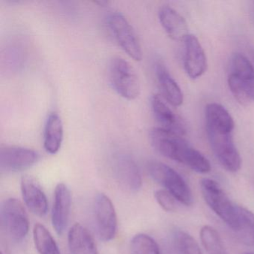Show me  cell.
Here are the masks:
<instances>
[{
    "instance_id": "obj_1",
    "label": "cell",
    "mask_w": 254,
    "mask_h": 254,
    "mask_svg": "<svg viewBox=\"0 0 254 254\" xmlns=\"http://www.w3.org/2000/svg\"><path fill=\"white\" fill-rule=\"evenodd\" d=\"M205 120L208 139L215 157L227 172H238L242 159L233 139V117L222 105L210 103L205 109Z\"/></svg>"
},
{
    "instance_id": "obj_2",
    "label": "cell",
    "mask_w": 254,
    "mask_h": 254,
    "mask_svg": "<svg viewBox=\"0 0 254 254\" xmlns=\"http://www.w3.org/2000/svg\"><path fill=\"white\" fill-rule=\"evenodd\" d=\"M149 136L152 146L164 157L183 163L197 173L210 172L209 160L182 136L161 127H154L150 131Z\"/></svg>"
},
{
    "instance_id": "obj_3",
    "label": "cell",
    "mask_w": 254,
    "mask_h": 254,
    "mask_svg": "<svg viewBox=\"0 0 254 254\" xmlns=\"http://www.w3.org/2000/svg\"><path fill=\"white\" fill-rule=\"evenodd\" d=\"M227 82L238 102L245 105L254 101V67L243 54L233 55Z\"/></svg>"
},
{
    "instance_id": "obj_4",
    "label": "cell",
    "mask_w": 254,
    "mask_h": 254,
    "mask_svg": "<svg viewBox=\"0 0 254 254\" xmlns=\"http://www.w3.org/2000/svg\"><path fill=\"white\" fill-rule=\"evenodd\" d=\"M148 173L151 178L164 187L177 200L186 206L192 204L191 190L184 178L172 168L157 161L148 163Z\"/></svg>"
},
{
    "instance_id": "obj_5",
    "label": "cell",
    "mask_w": 254,
    "mask_h": 254,
    "mask_svg": "<svg viewBox=\"0 0 254 254\" xmlns=\"http://www.w3.org/2000/svg\"><path fill=\"white\" fill-rule=\"evenodd\" d=\"M109 76L115 91L124 99L133 100L140 93V82L134 68L121 57L111 60Z\"/></svg>"
},
{
    "instance_id": "obj_6",
    "label": "cell",
    "mask_w": 254,
    "mask_h": 254,
    "mask_svg": "<svg viewBox=\"0 0 254 254\" xmlns=\"http://www.w3.org/2000/svg\"><path fill=\"white\" fill-rule=\"evenodd\" d=\"M200 190L208 206L232 230L236 224L237 205L230 200L219 184L213 180H202Z\"/></svg>"
},
{
    "instance_id": "obj_7",
    "label": "cell",
    "mask_w": 254,
    "mask_h": 254,
    "mask_svg": "<svg viewBox=\"0 0 254 254\" xmlns=\"http://www.w3.org/2000/svg\"><path fill=\"white\" fill-rule=\"evenodd\" d=\"M107 24L120 48L133 60L140 62L142 52L139 40L126 17L120 12L111 13L107 19Z\"/></svg>"
},
{
    "instance_id": "obj_8",
    "label": "cell",
    "mask_w": 254,
    "mask_h": 254,
    "mask_svg": "<svg viewBox=\"0 0 254 254\" xmlns=\"http://www.w3.org/2000/svg\"><path fill=\"white\" fill-rule=\"evenodd\" d=\"M1 223L6 234L14 242H21L27 236L29 221L23 203L16 198L5 200L1 206Z\"/></svg>"
},
{
    "instance_id": "obj_9",
    "label": "cell",
    "mask_w": 254,
    "mask_h": 254,
    "mask_svg": "<svg viewBox=\"0 0 254 254\" xmlns=\"http://www.w3.org/2000/svg\"><path fill=\"white\" fill-rule=\"evenodd\" d=\"M94 215L98 235L103 242H110L117 231V216L111 199L103 193L96 195Z\"/></svg>"
},
{
    "instance_id": "obj_10",
    "label": "cell",
    "mask_w": 254,
    "mask_h": 254,
    "mask_svg": "<svg viewBox=\"0 0 254 254\" xmlns=\"http://www.w3.org/2000/svg\"><path fill=\"white\" fill-rule=\"evenodd\" d=\"M39 160V154L32 148L5 146L0 150V168L5 172H21L29 169Z\"/></svg>"
},
{
    "instance_id": "obj_11",
    "label": "cell",
    "mask_w": 254,
    "mask_h": 254,
    "mask_svg": "<svg viewBox=\"0 0 254 254\" xmlns=\"http://www.w3.org/2000/svg\"><path fill=\"white\" fill-rule=\"evenodd\" d=\"M184 42V64L186 72L192 79L200 78L207 68L204 50L194 35L190 34Z\"/></svg>"
},
{
    "instance_id": "obj_12",
    "label": "cell",
    "mask_w": 254,
    "mask_h": 254,
    "mask_svg": "<svg viewBox=\"0 0 254 254\" xmlns=\"http://www.w3.org/2000/svg\"><path fill=\"white\" fill-rule=\"evenodd\" d=\"M114 172L120 186L127 191H136L142 187L140 171L134 160L127 155H119L114 163Z\"/></svg>"
},
{
    "instance_id": "obj_13",
    "label": "cell",
    "mask_w": 254,
    "mask_h": 254,
    "mask_svg": "<svg viewBox=\"0 0 254 254\" xmlns=\"http://www.w3.org/2000/svg\"><path fill=\"white\" fill-rule=\"evenodd\" d=\"M151 109L161 128L184 136L187 133V126L183 119L172 111L158 95L151 99Z\"/></svg>"
},
{
    "instance_id": "obj_14",
    "label": "cell",
    "mask_w": 254,
    "mask_h": 254,
    "mask_svg": "<svg viewBox=\"0 0 254 254\" xmlns=\"http://www.w3.org/2000/svg\"><path fill=\"white\" fill-rule=\"evenodd\" d=\"M71 209V194L64 184H59L55 190L52 222L56 233L62 235L67 226Z\"/></svg>"
},
{
    "instance_id": "obj_15",
    "label": "cell",
    "mask_w": 254,
    "mask_h": 254,
    "mask_svg": "<svg viewBox=\"0 0 254 254\" xmlns=\"http://www.w3.org/2000/svg\"><path fill=\"white\" fill-rule=\"evenodd\" d=\"M21 191L23 200L29 210L39 217L48 211L47 196L38 183L31 176H24L21 180Z\"/></svg>"
},
{
    "instance_id": "obj_16",
    "label": "cell",
    "mask_w": 254,
    "mask_h": 254,
    "mask_svg": "<svg viewBox=\"0 0 254 254\" xmlns=\"http://www.w3.org/2000/svg\"><path fill=\"white\" fill-rule=\"evenodd\" d=\"M158 17L162 27L174 41H184L190 35L185 19L172 7H161L159 10Z\"/></svg>"
},
{
    "instance_id": "obj_17",
    "label": "cell",
    "mask_w": 254,
    "mask_h": 254,
    "mask_svg": "<svg viewBox=\"0 0 254 254\" xmlns=\"http://www.w3.org/2000/svg\"><path fill=\"white\" fill-rule=\"evenodd\" d=\"M155 74L163 97L172 106H181L184 102V95L181 87L163 63L156 64Z\"/></svg>"
},
{
    "instance_id": "obj_18",
    "label": "cell",
    "mask_w": 254,
    "mask_h": 254,
    "mask_svg": "<svg viewBox=\"0 0 254 254\" xmlns=\"http://www.w3.org/2000/svg\"><path fill=\"white\" fill-rule=\"evenodd\" d=\"M68 245L71 254H98L97 248L91 233L78 223L69 229Z\"/></svg>"
},
{
    "instance_id": "obj_19",
    "label": "cell",
    "mask_w": 254,
    "mask_h": 254,
    "mask_svg": "<svg viewBox=\"0 0 254 254\" xmlns=\"http://www.w3.org/2000/svg\"><path fill=\"white\" fill-rule=\"evenodd\" d=\"M64 139V126L57 113H51L47 117L44 127V145L47 152L56 154L62 147Z\"/></svg>"
},
{
    "instance_id": "obj_20",
    "label": "cell",
    "mask_w": 254,
    "mask_h": 254,
    "mask_svg": "<svg viewBox=\"0 0 254 254\" xmlns=\"http://www.w3.org/2000/svg\"><path fill=\"white\" fill-rule=\"evenodd\" d=\"M232 230L242 243L248 246H254V213L237 205L236 224Z\"/></svg>"
},
{
    "instance_id": "obj_21",
    "label": "cell",
    "mask_w": 254,
    "mask_h": 254,
    "mask_svg": "<svg viewBox=\"0 0 254 254\" xmlns=\"http://www.w3.org/2000/svg\"><path fill=\"white\" fill-rule=\"evenodd\" d=\"M170 249L172 254H203L195 239L182 230L172 233Z\"/></svg>"
},
{
    "instance_id": "obj_22",
    "label": "cell",
    "mask_w": 254,
    "mask_h": 254,
    "mask_svg": "<svg viewBox=\"0 0 254 254\" xmlns=\"http://www.w3.org/2000/svg\"><path fill=\"white\" fill-rule=\"evenodd\" d=\"M33 238L37 251L40 254H62L54 238L42 224H35Z\"/></svg>"
},
{
    "instance_id": "obj_23",
    "label": "cell",
    "mask_w": 254,
    "mask_h": 254,
    "mask_svg": "<svg viewBox=\"0 0 254 254\" xmlns=\"http://www.w3.org/2000/svg\"><path fill=\"white\" fill-rule=\"evenodd\" d=\"M200 240L208 254H227L219 233L213 227L205 225L200 229Z\"/></svg>"
},
{
    "instance_id": "obj_24",
    "label": "cell",
    "mask_w": 254,
    "mask_h": 254,
    "mask_svg": "<svg viewBox=\"0 0 254 254\" xmlns=\"http://www.w3.org/2000/svg\"><path fill=\"white\" fill-rule=\"evenodd\" d=\"M130 254H162L157 242L145 234H137L130 242Z\"/></svg>"
},
{
    "instance_id": "obj_25",
    "label": "cell",
    "mask_w": 254,
    "mask_h": 254,
    "mask_svg": "<svg viewBox=\"0 0 254 254\" xmlns=\"http://www.w3.org/2000/svg\"><path fill=\"white\" fill-rule=\"evenodd\" d=\"M154 196L157 203L166 212H175L176 210L178 200L166 190H157Z\"/></svg>"
},
{
    "instance_id": "obj_26",
    "label": "cell",
    "mask_w": 254,
    "mask_h": 254,
    "mask_svg": "<svg viewBox=\"0 0 254 254\" xmlns=\"http://www.w3.org/2000/svg\"><path fill=\"white\" fill-rule=\"evenodd\" d=\"M254 254V253H247V254Z\"/></svg>"
},
{
    "instance_id": "obj_27",
    "label": "cell",
    "mask_w": 254,
    "mask_h": 254,
    "mask_svg": "<svg viewBox=\"0 0 254 254\" xmlns=\"http://www.w3.org/2000/svg\"></svg>"
}]
</instances>
